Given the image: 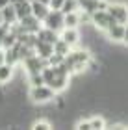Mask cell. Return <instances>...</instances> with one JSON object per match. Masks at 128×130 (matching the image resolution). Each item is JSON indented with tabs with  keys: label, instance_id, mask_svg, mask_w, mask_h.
I'll list each match as a JSON object with an SVG mask.
<instances>
[{
	"label": "cell",
	"instance_id": "6da1fadb",
	"mask_svg": "<svg viewBox=\"0 0 128 130\" xmlns=\"http://www.w3.org/2000/svg\"><path fill=\"white\" fill-rule=\"evenodd\" d=\"M28 97H30V100L35 102V104H46V102H50V100L56 97V91L52 89L48 84L33 86V87H30V91H28Z\"/></svg>",
	"mask_w": 128,
	"mask_h": 130
},
{
	"label": "cell",
	"instance_id": "7a4b0ae2",
	"mask_svg": "<svg viewBox=\"0 0 128 130\" xmlns=\"http://www.w3.org/2000/svg\"><path fill=\"white\" fill-rule=\"evenodd\" d=\"M43 26L50 28V30H56V32H61L65 28V13L61 9H50V13L43 21Z\"/></svg>",
	"mask_w": 128,
	"mask_h": 130
},
{
	"label": "cell",
	"instance_id": "3957f363",
	"mask_svg": "<svg viewBox=\"0 0 128 130\" xmlns=\"http://www.w3.org/2000/svg\"><path fill=\"white\" fill-rule=\"evenodd\" d=\"M113 17L109 15V11L108 9H98L95 11V13L91 15V24L97 28V30H102V32H106L109 26L113 24Z\"/></svg>",
	"mask_w": 128,
	"mask_h": 130
},
{
	"label": "cell",
	"instance_id": "277c9868",
	"mask_svg": "<svg viewBox=\"0 0 128 130\" xmlns=\"http://www.w3.org/2000/svg\"><path fill=\"white\" fill-rule=\"evenodd\" d=\"M48 65V61L45 60V58H41L39 54H33L30 58H26L24 61H22V67H24L26 74H33V73H41V71Z\"/></svg>",
	"mask_w": 128,
	"mask_h": 130
},
{
	"label": "cell",
	"instance_id": "5b68a950",
	"mask_svg": "<svg viewBox=\"0 0 128 130\" xmlns=\"http://www.w3.org/2000/svg\"><path fill=\"white\" fill-rule=\"evenodd\" d=\"M109 15L113 17L115 22H121V24H128V8L121 2H109L108 6Z\"/></svg>",
	"mask_w": 128,
	"mask_h": 130
},
{
	"label": "cell",
	"instance_id": "8992f818",
	"mask_svg": "<svg viewBox=\"0 0 128 130\" xmlns=\"http://www.w3.org/2000/svg\"><path fill=\"white\" fill-rule=\"evenodd\" d=\"M80 2V11H85V13L93 15L98 9H108L109 2L108 0H78Z\"/></svg>",
	"mask_w": 128,
	"mask_h": 130
},
{
	"label": "cell",
	"instance_id": "52a82bcc",
	"mask_svg": "<svg viewBox=\"0 0 128 130\" xmlns=\"http://www.w3.org/2000/svg\"><path fill=\"white\" fill-rule=\"evenodd\" d=\"M22 26H24V30L28 32V34H37L39 30L43 28V21L41 19H37L35 15H28V17H24V19H21L19 21Z\"/></svg>",
	"mask_w": 128,
	"mask_h": 130
},
{
	"label": "cell",
	"instance_id": "ba28073f",
	"mask_svg": "<svg viewBox=\"0 0 128 130\" xmlns=\"http://www.w3.org/2000/svg\"><path fill=\"white\" fill-rule=\"evenodd\" d=\"M124 30H126V24L113 22V24L106 30V35H108V39H109V41H115V43H123V39H124Z\"/></svg>",
	"mask_w": 128,
	"mask_h": 130
},
{
	"label": "cell",
	"instance_id": "9c48e42d",
	"mask_svg": "<svg viewBox=\"0 0 128 130\" xmlns=\"http://www.w3.org/2000/svg\"><path fill=\"white\" fill-rule=\"evenodd\" d=\"M60 37L65 41V43H69L71 46H74L80 41V32L76 30V28H63V30L60 32Z\"/></svg>",
	"mask_w": 128,
	"mask_h": 130
},
{
	"label": "cell",
	"instance_id": "30bf717a",
	"mask_svg": "<svg viewBox=\"0 0 128 130\" xmlns=\"http://www.w3.org/2000/svg\"><path fill=\"white\" fill-rule=\"evenodd\" d=\"M32 13L35 15L37 19L45 21V19H46V15L50 13V6H48V4L39 2V0H33V2H32Z\"/></svg>",
	"mask_w": 128,
	"mask_h": 130
},
{
	"label": "cell",
	"instance_id": "8fae6325",
	"mask_svg": "<svg viewBox=\"0 0 128 130\" xmlns=\"http://www.w3.org/2000/svg\"><path fill=\"white\" fill-rule=\"evenodd\" d=\"M37 37L41 39V41H46V43H52V45H54L56 41L60 39V32H56V30H50V28L43 26L41 30L37 32Z\"/></svg>",
	"mask_w": 128,
	"mask_h": 130
},
{
	"label": "cell",
	"instance_id": "7c38bea8",
	"mask_svg": "<svg viewBox=\"0 0 128 130\" xmlns=\"http://www.w3.org/2000/svg\"><path fill=\"white\" fill-rule=\"evenodd\" d=\"M35 52H37V54L41 56V58H45V60L48 61V58L54 54V45L39 39V41H37V46H35Z\"/></svg>",
	"mask_w": 128,
	"mask_h": 130
},
{
	"label": "cell",
	"instance_id": "4fadbf2b",
	"mask_svg": "<svg viewBox=\"0 0 128 130\" xmlns=\"http://www.w3.org/2000/svg\"><path fill=\"white\" fill-rule=\"evenodd\" d=\"M13 6H15V11H17L19 21L24 19V17H28V15H32V2L30 0H21V2H17Z\"/></svg>",
	"mask_w": 128,
	"mask_h": 130
},
{
	"label": "cell",
	"instance_id": "5bb4252c",
	"mask_svg": "<svg viewBox=\"0 0 128 130\" xmlns=\"http://www.w3.org/2000/svg\"><path fill=\"white\" fill-rule=\"evenodd\" d=\"M13 71H15V65H11V63L0 65V84H8L13 78Z\"/></svg>",
	"mask_w": 128,
	"mask_h": 130
},
{
	"label": "cell",
	"instance_id": "9a60e30c",
	"mask_svg": "<svg viewBox=\"0 0 128 130\" xmlns=\"http://www.w3.org/2000/svg\"><path fill=\"white\" fill-rule=\"evenodd\" d=\"M80 24H82V19H80V11L65 13V28H78Z\"/></svg>",
	"mask_w": 128,
	"mask_h": 130
},
{
	"label": "cell",
	"instance_id": "2e32d148",
	"mask_svg": "<svg viewBox=\"0 0 128 130\" xmlns=\"http://www.w3.org/2000/svg\"><path fill=\"white\" fill-rule=\"evenodd\" d=\"M2 15H4V22H8V24H13V22L19 21V17H17V11H15V6L9 4L6 6L2 9Z\"/></svg>",
	"mask_w": 128,
	"mask_h": 130
},
{
	"label": "cell",
	"instance_id": "e0dca14e",
	"mask_svg": "<svg viewBox=\"0 0 128 130\" xmlns=\"http://www.w3.org/2000/svg\"><path fill=\"white\" fill-rule=\"evenodd\" d=\"M6 50V63H11V65H17L21 61V56H19V48L15 46H9V48H4Z\"/></svg>",
	"mask_w": 128,
	"mask_h": 130
},
{
	"label": "cell",
	"instance_id": "ac0fdd59",
	"mask_svg": "<svg viewBox=\"0 0 128 130\" xmlns=\"http://www.w3.org/2000/svg\"><path fill=\"white\" fill-rule=\"evenodd\" d=\"M71 50H72V46L69 45V43H65V41H63L61 37L54 43V52H58V54H61V56H67Z\"/></svg>",
	"mask_w": 128,
	"mask_h": 130
},
{
	"label": "cell",
	"instance_id": "d6986e66",
	"mask_svg": "<svg viewBox=\"0 0 128 130\" xmlns=\"http://www.w3.org/2000/svg\"><path fill=\"white\" fill-rule=\"evenodd\" d=\"M89 123H91V130H100V128H106L108 123L102 115H93L89 117Z\"/></svg>",
	"mask_w": 128,
	"mask_h": 130
},
{
	"label": "cell",
	"instance_id": "ffe728a7",
	"mask_svg": "<svg viewBox=\"0 0 128 130\" xmlns=\"http://www.w3.org/2000/svg\"><path fill=\"white\" fill-rule=\"evenodd\" d=\"M61 11H63V13H72V11H80V2H78V0H65V4H63Z\"/></svg>",
	"mask_w": 128,
	"mask_h": 130
},
{
	"label": "cell",
	"instance_id": "44dd1931",
	"mask_svg": "<svg viewBox=\"0 0 128 130\" xmlns=\"http://www.w3.org/2000/svg\"><path fill=\"white\" fill-rule=\"evenodd\" d=\"M28 76V84H30V87L33 86H43L45 84V78L41 73H33V74H26Z\"/></svg>",
	"mask_w": 128,
	"mask_h": 130
},
{
	"label": "cell",
	"instance_id": "7402d4cb",
	"mask_svg": "<svg viewBox=\"0 0 128 130\" xmlns=\"http://www.w3.org/2000/svg\"><path fill=\"white\" fill-rule=\"evenodd\" d=\"M52 126H54V125H52L50 121H46V119H37V121L32 123V128L33 130H50Z\"/></svg>",
	"mask_w": 128,
	"mask_h": 130
},
{
	"label": "cell",
	"instance_id": "603a6c76",
	"mask_svg": "<svg viewBox=\"0 0 128 130\" xmlns=\"http://www.w3.org/2000/svg\"><path fill=\"white\" fill-rule=\"evenodd\" d=\"M63 61H65V56L58 54V52H54V54L48 58V65H61Z\"/></svg>",
	"mask_w": 128,
	"mask_h": 130
},
{
	"label": "cell",
	"instance_id": "cb8c5ba5",
	"mask_svg": "<svg viewBox=\"0 0 128 130\" xmlns=\"http://www.w3.org/2000/svg\"><path fill=\"white\" fill-rule=\"evenodd\" d=\"M74 128L76 130H91V123H89V119H82L74 125Z\"/></svg>",
	"mask_w": 128,
	"mask_h": 130
},
{
	"label": "cell",
	"instance_id": "d4e9b609",
	"mask_svg": "<svg viewBox=\"0 0 128 130\" xmlns=\"http://www.w3.org/2000/svg\"><path fill=\"white\" fill-rule=\"evenodd\" d=\"M65 0H50V9H61Z\"/></svg>",
	"mask_w": 128,
	"mask_h": 130
},
{
	"label": "cell",
	"instance_id": "484cf974",
	"mask_svg": "<svg viewBox=\"0 0 128 130\" xmlns=\"http://www.w3.org/2000/svg\"><path fill=\"white\" fill-rule=\"evenodd\" d=\"M2 63H6V50L0 46V65H2Z\"/></svg>",
	"mask_w": 128,
	"mask_h": 130
},
{
	"label": "cell",
	"instance_id": "4316f807",
	"mask_svg": "<svg viewBox=\"0 0 128 130\" xmlns=\"http://www.w3.org/2000/svg\"><path fill=\"white\" fill-rule=\"evenodd\" d=\"M11 4V0H0V9H4L6 6H9Z\"/></svg>",
	"mask_w": 128,
	"mask_h": 130
},
{
	"label": "cell",
	"instance_id": "83f0119b",
	"mask_svg": "<svg viewBox=\"0 0 128 130\" xmlns=\"http://www.w3.org/2000/svg\"><path fill=\"white\" fill-rule=\"evenodd\" d=\"M123 43L128 45V24H126V30H124V39H123Z\"/></svg>",
	"mask_w": 128,
	"mask_h": 130
},
{
	"label": "cell",
	"instance_id": "f1b7e54d",
	"mask_svg": "<svg viewBox=\"0 0 128 130\" xmlns=\"http://www.w3.org/2000/svg\"><path fill=\"white\" fill-rule=\"evenodd\" d=\"M4 22V15H2V9H0V24Z\"/></svg>",
	"mask_w": 128,
	"mask_h": 130
},
{
	"label": "cell",
	"instance_id": "f546056e",
	"mask_svg": "<svg viewBox=\"0 0 128 130\" xmlns=\"http://www.w3.org/2000/svg\"><path fill=\"white\" fill-rule=\"evenodd\" d=\"M39 2H43V4H48V6H50V0H39Z\"/></svg>",
	"mask_w": 128,
	"mask_h": 130
}]
</instances>
